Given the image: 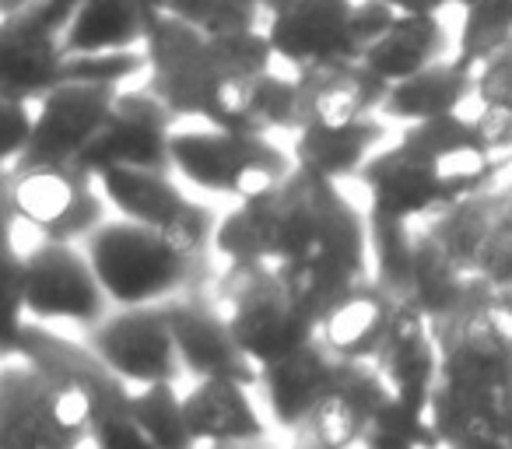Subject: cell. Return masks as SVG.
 <instances>
[{
	"instance_id": "1",
	"label": "cell",
	"mask_w": 512,
	"mask_h": 449,
	"mask_svg": "<svg viewBox=\"0 0 512 449\" xmlns=\"http://www.w3.org/2000/svg\"><path fill=\"white\" fill-rule=\"evenodd\" d=\"M144 57V85L176 113V120L225 130H253V88L278 64L264 29L242 36H204L197 25L169 11L151 15Z\"/></svg>"
},
{
	"instance_id": "2",
	"label": "cell",
	"mask_w": 512,
	"mask_h": 449,
	"mask_svg": "<svg viewBox=\"0 0 512 449\" xmlns=\"http://www.w3.org/2000/svg\"><path fill=\"white\" fill-rule=\"evenodd\" d=\"M344 200L341 183L295 165L281 186L239 200L218 218L214 253L225 264H295L323 253L330 221Z\"/></svg>"
},
{
	"instance_id": "3",
	"label": "cell",
	"mask_w": 512,
	"mask_h": 449,
	"mask_svg": "<svg viewBox=\"0 0 512 449\" xmlns=\"http://www.w3.org/2000/svg\"><path fill=\"white\" fill-rule=\"evenodd\" d=\"M102 292L113 306H158L200 288L207 278L204 257H186L165 236L127 218H106L85 239Z\"/></svg>"
},
{
	"instance_id": "4",
	"label": "cell",
	"mask_w": 512,
	"mask_h": 449,
	"mask_svg": "<svg viewBox=\"0 0 512 449\" xmlns=\"http://www.w3.org/2000/svg\"><path fill=\"white\" fill-rule=\"evenodd\" d=\"M92 442V393L71 372L8 362L0 372V446L81 449Z\"/></svg>"
},
{
	"instance_id": "5",
	"label": "cell",
	"mask_w": 512,
	"mask_h": 449,
	"mask_svg": "<svg viewBox=\"0 0 512 449\" xmlns=\"http://www.w3.org/2000/svg\"><path fill=\"white\" fill-rule=\"evenodd\" d=\"M106 292H102L95 267L85 246L64 243V239H39L32 250L8 253V337L25 327V316L36 323L71 320L95 323L106 316Z\"/></svg>"
},
{
	"instance_id": "6",
	"label": "cell",
	"mask_w": 512,
	"mask_h": 449,
	"mask_svg": "<svg viewBox=\"0 0 512 449\" xmlns=\"http://www.w3.org/2000/svg\"><path fill=\"white\" fill-rule=\"evenodd\" d=\"M172 169L197 190L239 204L285 183L295 172V158L271 134L193 123L172 130Z\"/></svg>"
},
{
	"instance_id": "7",
	"label": "cell",
	"mask_w": 512,
	"mask_h": 449,
	"mask_svg": "<svg viewBox=\"0 0 512 449\" xmlns=\"http://www.w3.org/2000/svg\"><path fill=\"white\" fill-rule=\"evenodd\" d=\"M214 302L256 369L320 337V323L302 313L274 264H225V274L214 285Z\"/></svg>"
},
{
	"instance_id": "8",
	"label": "cell",
	"mask_w": 512,
	"mask_h": 449,
	"mask_svg": "<svg viewBox=\"0 0 512 449\" xmlns=\"http://www.w3.org/2000/svg\"><path fill=\"white\" fill-rule=\"evenodd\" d=\"M439 383L477 393H512V292L484 285L456 313L432 323Z\"/></svg>"
},
{
	"instance_id": "9",
	"label": "cell",
	"mask_w": 512,
	"mask_h": 449,
	"mask_svg": "<svg viewBox=\"0 0 512 449\" xmlns=\"http://www.w3.org/2000/svg\"><path fill=\"white\" fill-rule=\"evenodd\" d=\"M4 207L11 225L36 229L43 239L85 243L106 221L109 200L78 165H29L4 172Z\"/></svg>"
},
{
	"instance_id": "10",
	"label": "cell",
	"mask_w": 512,
	"mask_h": 449,
	"mask_svg": "<svg viewBox=\"0 0 512 449\" xmlns=\"http://www.w3.org/2000/svg\"><path fill=\"white\" fill-rule=\"evenodd\" d=\"M95 183L109 200L113 214L155 229L186 257H204L207 250H214L218 214L200 200L186 197L172 183V172L109 165V169L95 172Z\"/></svg>"
},
{
	"instance_id": "11",
	"label": "cell",
	"mask_w": 512,
	"mask_h": 449,
	"mask_svg": "<svg viewBox=\"0 0 512 449\" xmlns=\"http://www.w3.org/2000/svg\"><path fill=\"white\" fill-rule=\"evenodd\" d=\"M120 81L67 78L36 102V134L15 169L29 165H78L113 116ZM11 172V169H8Z\"/></svg>"
},
{
	"instance_id": "12",
	"label": "cell",
	"mask_w": 512,
	"mask_h": 449,
	"mask_svg": "<svg viewBox=\"0 0 512 449\" xmlns=\"http://www.w3.org/2000/svg\"><path fill=\"white\" fill-rule=\"evenodd\" d=\"M88 348L102 358V365L127 379L130 386L176 383L183 372V358L176 348V334L165 306H127L120 313H106L92 327Z\"/></svg>"
},
{
	"instance_id": "13",
	"label": "cell",
	"mask_w": 512,
	"mask_h": 449,
	"mask_svg": "<svg viewBox=\"0 0 512 449\" xmlns=\"http://www.w3.org/2000/svg\"><path fill=\"white\" fill-rule=\"evenodd\" d=\"M176 123V113L148 85L120 88L106 130L78 158V169L92 172V176L109 165L176 172L172 169V130H176Z\"/></svg>"
},
{
	"instance_id": "14",
	"label": "cell",
	"mask_w": 512,
	"mask_h": 449,
	"mask_svg": "<svg viewBox=\"0 0 512 449\" xmlns=\"http://www.w3.org/2000/svg\"><path fill=\"white\" fill-rule=\"evenodd\" d=\"M358 0H292L285 11L264 18V32L278 64L288 71L355 64L362 46L355 39Z\"/></svg>"
},
{
	"instance_id": "15",
	"label": "cell",
	"mask_w": 512,
	"mask_h": 449,
	"mask_svg": "<svg viewBox=\"0 0 512 449\" xmlns=\"http://www.w3.org/2000/svg\"><path fill=\"white\" fill-rule=\"evenodd\" d=\"M358 183L365 193V214L369 218H386V221H421L435 218L446 207L460 204L463 193L456 183H449L446 176L425 165L421 158H414L407 148L390 144L379 148L369 162L358 172Z\"/></svg>"
},
{
	"instance_id": "16",
	"label": "cell",
	"mask_w": 512,
	"mask_h": 449,
	"mask_svg": "<svg viewBox=\"0 0 512 449\" xmlns=\"http://www.w3.org/2000/svg\"><path fill=\"white\" fill-rule=\"evenodd\" d=\"M162 306L169 313L183 369L193 379L225 376V379H239V383L253 386V390L260 386V369L239 348L225 313L214 302V292L204 295L200 288H193V292L176 295V299L162 302Z\"/></svg>"
},
{
	"instance_id": "17",
	"label": "cell",
	"mask_w": 512,
	"mask_h": 449,
	"mask_svg": "<svg viewBox=\"0 0 512 449\" xmlns=\"http://www.w3.org/2000/svg\"><path fill=\"white\" fill-rule=\"evenodd\" d=\"M400 148L432 165L439 176L456 183L463 193H481L495 176V151L488 144L481 120L463 113L432 116V120L404 123L397 137Z\"/></svg>"
},
{
	"instance_id": "18",
	"label": "cell",
	"mask_w": 512,
	"mask_h": 449,
	"mask_svg": "<svg viewBox=\"0 0 512 449\" xmlns=\"http://www.w3.org/2000/svg\"><path fill=\"white\" fill-rule=\"evenodd\" d=\"M390 400L383 376L372 362H341L337 376L313 404L299 435L313 439L323 449H358L369 432L379 407Z\"/></svg>"
},
{
	"instance_id": "19",
	"label": "cell",
	"mask_w": 512,
	"mask_h": 449,
	"mask_svg": "<svg viewBox=\"0 0 512 449\" xmlns=\"http://www.w3.org/2000/svg\"><path fill=\"white\" fill-rule=\"evenodd\" d=\"M376 372L383 376L390 397L404 400V404L428 411L432 404L435 383H439V344L432 334V320L400 302L397 323H393L390 337L372 358Z\"/></svg>"
},
{
	"instance_id": "20",
	"label": "cell",
	"mask_w": 512,
	"mask_h": 449,
	"mask_svg": "<svg viewBox=\"0 0 512 449\" xmlns=\"http://www.w3.org/2000/svg\"><path fill=\"white\" fill-rule=\"evenodd\" d=\"M341 369V358L316 337V341L302 344L299 351L278 358V362L260 369V386L264 393L271 421L285 432L302 428V421L309 418L313 404L323 397V390L330 386V379Z\"/></svg>"
},
{
	"instance_id": "21",
	"label": "cell",
	"mask_w": 512,
	"mask_h": 449,
	"mask_svg": "<svg viewBox=\"0 0 512 449\" xmlns=\"http://www.w3.org/2000/svg\"><path fill=\"white\" fill-rule=\"evenodd\" d=\"M397 313L400 299H393L369 278L327 309V316L320 320V341L341 362H372L390 337Z\"/></svg>"
},
{
	"instance_id": "22",
	"label": "cell",
	"mask_w": 512,
	"mask_h": 449,
	"mask_svg": "<svg viewBox=\"0 0 512 449\" xmlns=\"http://www.w3.org/2000/svg\"><path fill=\"white\" fill-rule=\"evenodd\" d=\"M253 386L239 379L207 376L193 379L183 393V414L197 446H218V442H260L267 439V425L249 400Z\"/></svg>"
},
{
	"instance_id": "23",
	"label": "cell",
	"mask_w": 512,
	"mask_h": 449,
	"mask_svg": "<svg viewBox=\"0 0 512 449\" xmlns=\"http://www.w3.org/2000/svg\"><path fill=\"white\" fill-rule=\"evenodd\" d=\"M302 85V127L306 123H327L344 127L365 116H376L383 106L390 85L372 78L362 64H334L313 67V71H295Z\"/></svg>"
},
{
	"instance_id": "24",
	"label": "cell",
	"mask_w": 512,
	"mask_h": 449,
	"mask_svg": "<svg viewBox=\"0 0 512 449\" xmlns=\"http://www.w3.org/2000/svg\"><path fill=\"white\" fill-rule=\"evenodd\" d=\"M446 57L453 53H449V32L442 25V15H397L383 36L365 46L358 64L393 88Z\"/></svg>"
},
{
	"instance_id": "25",
	"label": "cell",
	"mask_w": 512,
	"mask_h": 449,
	"mask_svg": "<svg viewBox=\"0 0 512 449\" xmlns=\"http://www.w3.org/2000/svg\"><path fill=\"white\" fill-rule=\"evenodd\" d=\"M383 137L386 120L379 113L365 116L358 123H344V127L306 123L292 134V158L299 169L341 183V179L362 172V165L379 151Z\"/></svg>"
},
{
	"instance_id": "26",
	"label": "cell",
	"mask_w": 512,
	"mask_h": 449,
	"mask_svg": "<svg viewBox=\"0 0 512 449\" xmlns=\"http://www.w3.org/2000/svg\"><path fill=\"white\" fill-rule=\"evenodd\" d=\"M151 15L141 0H81L64 29V46L71 57L144 50Z\"/></svg>"
},
{
	"instance_id": "27",
	"label": "cell",
	"mask_w": 512,
	"mask_h": 449,
	"mask_svg": "<svg viewBox=\"0 0 512 449\" xmlns=\"http://www.w3.org/2000/svg\"><path fill=\"white\" fill-rule=\"evenodd\" d=\"M484 281L470 278L460 264L446 253V246L432 236L428 225H418L411 260V285H407V306L418 309L425 320H442L456 313L474 292H481Z\"/></svg>"
},
{
	"instance_id": "28",
	"label": "cell",
	"mask_w": 512,
	"mask_h": 449,
	"mask_svg": "<svg viewBox=\"0 0 512 449\" xmlns=\"http://www.w3.org/2000/svg\"><path fill=\"white\" fill-rule=\"evenodd\" d=\"M470 99H474V71H463L453 57H446L414 78L393 85L379 106V116L393 123H418L432 120V116L460 113L463 102Z\"/></svg>"
},
{
	"instance_id": "29",
	"label": "cell",
	"mask_w": 512,
	"mask_h": 449,
	"mask_svg": "<svg viewBox=\"0 0 512 449\" xmlns=\"http://www.w3.org/2000/svg\"><path fill=\"white\" fill-rule=\"evenodd\" d=\"M505 43H512V0H474L463 8L453 60L463 71H477Z\"/></svg>"
},
{
	"instance_id": "30",
	"label": "cell",
	"mask_w": 512,
	"mask_h": 449,
	"mask_svg": "<svg viewBox=\"0 0 512 449\" xmlns=\"http://www.w3.org/2000/svg\"><path fill=\"white\" fill-rule=\"evenodd\" d=\"M414 236H418V225H411V221L369 218L372 281L400 302L407 299V285H411Z\"/></svg>"
},
{
	"instance_id": "31",
	"label": "cell",
	"mask_w": 512,
	"mask_h": 449,
	"mask_svg": "<svg viewBox=\"0 0 512 449\" xmlns=\"http://www.w3.org/2000/svg\"><path fill=\"white\" fill-rule=\"evenodd\" d=\"M134 418L155 449H200L186 428L183 393H176V383L137 386Z\"/></svg>"
},
{
	"instance_id": "32",
	"label": "cell",
	"mask_w": 512,
	"mask_h": 449,
	"mask_svg": "<svg viewBox=\"0 0 512 449\" xmlns=\"http://www.w3.org/2000/svg\"><path fill=\"white\" fill-rule=\"evenodd\" d=\"M249 127L256 134H295L302 127V85L299 74H281L278 67L264 74L253 88Z\"/></svg>"
},
{
	"instance_id": "33",
	"label": "cell",
	"mask_w": 512,
	"mask_h": 449,
	"mask_svg": "<svg viewBox=\"0 0 512 449\" xmlns=\"http://www.w3.org/2000/svg\"><path fill=\"white\" fill-rule=\"evenodd\" d=\"M358 449H442V442L428 421V411L390 397L376 411Z\"/></svg>"
},
{
	"instance_id": "34",
	"label": "cell",
	"mask_w": 512,
	"mask_h": 449,
	"mask_svg": "<svg viewBox=\"0 0 512 449\" xmlns=\"http://www.w3.org/2000/svg\"><path fill=\"white\" fill-rule=\"evenodd\" d=\"M169 15L186 18L204 36H242V32L264 29L260 0H176Z\"/></svg>"
},
{
	"instance_id": "35",
	"label": "cell",
	"mask_w": 512,
	"mask_h": 449,
	"mask_svg": "<svg viewBox=\"0 0 512 449\" xmlns=\"http://www.w3.org/2000/svg\"><path fill=\"white\" fill-rule=\"evenodd\" d=\"M474 102L484 113L512 116V43L491 53L474 71Z\"/></svg>"
},
{
	"instance_id": "36",
	"label": "cell",
	"mask_w": 512,
	"mask_h": 449,
	"mask_svg": "<svg viewBox=\"0 0 512 449\" xmlns=\"http://www.w3.org/2000/svg\"><path fill=\"white\" fill-rule=\"evenodd\" d=\"M4 109V172L15 169L25 158L36 134V102L25 99H0Z\"/></svg>"
},
{
	"instance_id": "37",
	"label": "cell",
	"mask_w": 512,
	"mask_h": 449,
	"mask_svg": "<svg viewBox=\"0 0 512 449\" xmlns=\"http://www.w3.org/2000/svg\"><path fill=\"white\" fill-rule=\"evenodd\" d=\"M379 4H386L397 15H442L446 11L442 0H379Z\"/></svg>"
},
{
	"instance_id": "38",
	"label": "cell",
	"mask_w": 512,
	"mask_h": 449,
	"mask_svg": "<svg viewBox=\"0 0 512 449\" xmlns=\"http://www.w3.org/2000/svg\"><path fill=\"white\" fill-rule=\"evenodd\" d=\"M491 439H498L505 449H512V393L505 397V407H502V418H498L495 425V435Z\"/></svg>"
},
{
	"instance_id": "39",
	"label": "cell",
	"mask_w": 512,
	"mask_h": 449,
	"mask_svg": "<svg viewBox=\"0 0 512 449\" xmlns=\"http://www.w3.org/2000/svg\"><path fill=\"white\" fill-rule=\"evenodd\" d=\"M446 449H505L498 439H467V442H456V446H446Z\"/></svg>"
},
{
	"instance_id": "40",
	"label": "cell",
	"mask_w": 512,
	"mask_h": 449,
	"mask_svg": "<svg viewBox=\"0 0 512 449\" xmlns=\"http://www.w3.org/2000/svg\"><path fill=\"white\" fill-rule=\"evenodd\" d=\"M200 449H267V439H260V442H218V446H200Z\"/></svg>"
},
{
	"instance_id": "41",
	"label": "cell",
	"mask_w": 512,
	"mask_h": 449,
	"mask_svg": "<svg viewBox=\"0 0 512 449\" xmlns=\"http://www.w3.org/2000/svg\"><path fill=\"white\" fill-rule=\"evenodd\" d=\"M442 4H446V8H470V4H474V0H442Z\"/></svg>"
}]
</instances>
